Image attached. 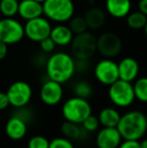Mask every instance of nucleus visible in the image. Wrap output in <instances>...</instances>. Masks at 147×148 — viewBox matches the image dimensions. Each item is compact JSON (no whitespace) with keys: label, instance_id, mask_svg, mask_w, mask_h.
<instances>
[{"label":"nucleus","instance_id":"obj_6","mask_svg":"<svg viewBox=\"0 0 147 148\" xmlns=\"http://www.w3.org/2000/svg\"><path fill=\"white\" fill-rule=\"evenodd\" d=\"M108 96L112 103L119 108L129 107L136 99L133 85L121 79L109 86Z\"/></svg>","mask_w":147,"mask_h":148},{"label":"nucleus","instance_id":"obj_33","mask_svg":"<svg viewBox=\"0 0 147 148\" xmlns=\"http://www.w3.org/2000/svg\"><path fill=\"white\" fill-rule=\"evenodd\" d=\"M10 103L7 94L4 93V92H0V111H3V110L7 109Z\"/></svg>","mask_w":147,"mask_h":148},{"label":"nucleus","instance_id":"obj_30","mask_svg":"<svg viewBox=\"0 0 147 148\" xmlns=\"http://www.w3.org/2000/svg\"><path fill=\"white\" fill-rule=\"evenodd\" d=\"M49 148H75L74 144L70 139L66 137H57L49 141Z\"/></svg>","mask_w":147,"mask_h":148},{"label":"nucleus","instance_id":"obj_36","mask_svg":"<svg viewBox=\"0 0 147 148\" xmlns=\"http://www.w3.org/2000/svg\"><path fill=\"white\" fill-rule=\"evenodd\" d=\"M140 142V147L141 148H147V139H143V140L139 141Z\"/></svg>","mask_w":147,"mask_h":148},{"label":"nucleus","instance_id":"obj_10","mask_svg":"<svg viewBox=\"0 0 147 148\" xmlns=\"http://www.w3.org/2000/svg\"><path fill=\"white\" fill-rule=\"evenodd\" d=\"M94 75L100 84L109 87L117 80H119L118 64L112 59L105 58L96 64Z\"/></svg>","mask_w":147,"mask_h":148},{"label":"nucleus","instance_id":"obj_21","mask_svg":"<svg viewBox=\"0 0 147 148\" xmlns=\"http://www.w3.org/2000/svg\"><path fill=\"white\" fill-rule=\"evenodd\" d=\"M61 131L66 138L70 140H80L83 139L86 135L87 131L82 127L81 124H77L70 121H65L62 124Z\"/></svg>","mask_w":147,"mask_h":148},{"label":"nucleus","instance_id":"obj_26","mask_svg":"<svg viewBox=\"0 0 147 148\" xmlns=\"http://www.w3.org/2000/svg\"><path fill=\"white\" fill-rule=\"evenodd\" d=\"M69 27L73 31L75 35L83 33L88 29V25H87L86 19L84 16H73L71 19L69 20Z\"/></svg>","mask_w":147,"mask_h":148},{"label":"nucleus","instance_id":"obj_14","mask_svg":"<svg viewBox=\"0 0 147 148\" xmlns=\"http://www.w3.org/2000/svg\"><path fill=\"white\" fill-rule=\"evenodd\" d=\"M118 70H119V79L132 83L138 78L140 66L135 59L126 57L118 62Z\"/></svg>","mask_w":147,"mask_h":148},{"label":"nucleus","instance_id":"obj_29","mask_svg":"<svg viewBox=\"0 0 147 148\" xmlns=\"http://www.w3.org/2000/svg\"><path fill=\"white\" fill-rule=\"evenodd\" d=\"M49 141L47 138L41 135H36L29 139L27 143V148H49Z\"/></svg>","mask_w":147,"mask_h":148},{"label":"nucleus","instance_id":"obj_9","mask_svg":"<svg viewBox=\"0 0 147 148\" xmlns=\"http://www.w3.org/2000/svg\"><path fill=\"white\" fill-rule=\"evenodd\" d=\"M51 28L53 26L51 24V21L46 17L39 16L25 22L24 33L29 40L39 42L51 35Z\"/></svg>","mask_w":147,"mask_h":148},{"label":"nucleus","instance_id":"obj_8","mask_svg":"<svg viewBox=\"0 0 147 148\" xmlns=\"http://www.w3.org/2000/svg\"><path fill=\"white\" fill-rule=\"evenodd\" d=\"M12 107L20 108L29 104L32 98V89L28 83L24 81H16L12 83L6 92Z\"/></svg>","mask_w":147,"mask_h":148},{"label":"nucleus","instance_id":"obj_17","mask_svg":"<svg viewBox=\"0 0 147 148\" xmlns=\"http://www.w3.org/2000/svg\"><path fill=\"white\" fill-rule=\"evenodd\" d=\"M106 11L112 17L124 18L131 12V0H106Z\"/></svg>","mask_w":147,"mask_h":148},{"label":"nucleus","instance_id":"obj_25","mask_svg":"<svg viewBox=\"0 0 147 148\" xmlns=\"http://www.w3.org/2000/svg\"><path fill=\"white\" fill-rule=\"evenodd\" d=\"M73 92L77 97L88 99L93 95V87L87 81H79L74 85Z\"/></svg>","mask_w":147,"mask_h":148},{"label":"nucleus","instance_id":"obj_12","mask_svg":"<svg viewBox=\"0 0 147 148\" xmlns=\"http://www.w3.org/2000/svg\"><path fill=\"white\" fill-rule=\"evenodd\" d=\"M64 90L61 83L53 80H46L41 85L39 97L43 104L47 106H55L62 101Z\"/></svg>","mask_w":147,"mask_h":148},{"label":"nucleus","instance_id":"obj_32","mask_svg":"<svg viewBox=\"0 0 147 148\" xmlns=\"http://www.w3.org/2000/svg\"><path fill=\"white\" fill-rule=\"evenodd\" d=\"M118 148H141L139 140H125L120 143Z\"/></svg>","mask_w":147,"mask_h":148},{"label":"nucleus","instance_id":"obj_2","mask_svg":"<svg viewBox=\"0 0 147 148\" xmlns=\"http://www.w3.org/2000/svg\"><path fill=\"white\" fill-rule=\"evenodd\" d=\"M117 129L125 140H140L147 132L146 115L138 110L126 112L121 115Z\"/></svg>","mask_w":147,"mask_h":148},{"label":"nucleus","instance_id":"obj_16","mask_svg":"<svg viewBox=\"0 0 147 148\" xmlns=\"http://www.w3.org/2000/svg\"><path fill=\"white\" fill-rule=\"evenodd\" d=\"M27 124L23 120L12 115L5 124V134L12 140H20L26 135Z\"/></svg>","mask_w":147,"mask_h":148},{"label":"nucleus","instance_id":"obj_11","mask_svg":"<svg viewBox=\"0 0 147 148\" xmlns=\"http://www.w3.org/2000/svg\"><path fill=\"white\" fill-rule=\"evenodd\" d=\"M122 51V40L117 34L113 32L102 33L97 38V51L107 59L119 56Z\"/></svg>","mask_w":147,"mask_h":148},{"label":"nucleus","instance_id":"obj_13","mask_svg":"<svg viewBox=\"0 0 147 148\" xmlns=\"http://www.w3.org/2000/svg\"><path fill=\"white\" fill-rule=\"evenodd\" d=\"M122 139L117 127H103L96 136V144L98 148H118Z\"/></svg>","mask_w":147,"mask_h":148},{"label":"nucleus","instance_id":"obj_18","mask_svg":"<svg viewBox=\"0 0 147 148\" xmlns=\"http://www.w3.org/2000/svg\"><path fill=\"white\" fill-rule=\"evenodd\" d=\"M49 36L57 47H66L72 43L75 34L69 27V25H66L64 23H57V25L51 28Z\"/></svg>","mask_w":147,"mask_h":148},{"label":"nucleus","instance_id":"obj_34","mask_svg":"<svg viewBox=\"0 0 147 148\" xmlns=\"http://www.w3.org/2000/svg\"><path fill=\"white\" fill-rule=\"evenodd\" d=\"M8 53V45L0 41V60H4Z\"/></svg>","mask_w":147,"mask_h":148},{"label":"nucleus","instance_id":"obj_4","mask_svg":"<svg viewBox=\"0 0 147 148\" xmlns=\"http://www.w3.org/2000/svg\"><path fill=\"white\" fill-rule=\"evenodd\" d=\"M62 113L66 121L82 124L83 121L92 114V106L88 99L74 96L64 103Z\"/></svg>","mask_w":147,"mask_h":148},{"label":"nucleus","instance_id":"obj_24","mask_svg":"<svg viewBox=\"0 0 147 148\" xmlns=\"http://www.w3.org/2000/svg\"><path fill=\"white\" fill-rule=\"evenodd\" d=\"M133 89L136 99L141 103H147V77L136 79Z\"/></svg>","mask_w":147,"mask_h":148},{"label":"nucleus","instance_id":"obj_15","mask_svg":"<svg viewBox=\"0 0 147 148\" xmlns=\"http://www.w3.org/2000/svg\"><path fill=\"white\" fill-rule=\"evenodd\" d=\"M18 15L24 20H30L43 15L42 3L36 0H21L18 5Z\"/></svg>","mask_w":147,"mask_h":148},{"label":"nucleus","instance_id":"obj_37","mask_svg":"<svg viewBox=\"0 0 147 148\" xmlns=\"http://www.w3.org/2000/svg\"><path fill=\"white\" fill-rule=\"evenodd\" d=\"M144 33H145V35H146V37H147V21H146V24H145V26H144Z\"/></svg>","mask_w":147,"mask_h":148},{"label":"nucleus","instance_id":"obj_35","mask_svg":"<svg viewBox=\"0 0 147 148\" xmlns=\"http://www.w3.org/2000/svg\"><path fill=\"white\" fill-rule=\"evenodd\" d=\"M138 10L147 16V0H139V2H138Z\"/></svg>","mask_w":147,"mask_h":148},{"label":"nucleus","instance_id":"obj_1","mask_svg":"<svg viewBox=\"0 0 147 148\" xmlns=\"http://www.w3.org/2000/svg\"><path fill=\"white\" fill-rule=\"evenodd\" d=\"M45 72L49 80L61 84L67 83L77 72L76 59L64 51L53 53L45 62Z\"/></svg>","mask_w":147,"mask_h":148},{"label":"nucleus","instance_id":"obj_31","mask_svg":"<svg viewBox=\"0 0 147 148\" xmlns=\"http://www.w3.org/2000/svg\"><path fill=\"white\" fill-rule=\"evenodd\" d=\"M57 45L55 43V41L51 38V36L46 37V38L42 39L41 41H39V47H40L41 51L45 53H51L55 51Z\"/></svg>","mask_w":147,"mask_h":148},{"label":"nucleus","instance_id":"obj_27","mask_svg":"<svg viewBox=\"0 0 147 148\" xmlns=\"http://www.w3.org/2000/svg\"><path fill=\"white\" fill-rule=\"evenodd\" d=\"M13 116L23 120L26 124H29V123H31L32 120H34V113L31 108H29L28 105H26L20 108H15V111L13 112Z\"/></svg>","mask_w":147,"mask_h":148},{"label":"nucleus","instance_id":"obj_22","mask_svg":"<svg viewBox=\"0 0 147 148\" xmlns=\"http://www.w3.org/2000/svg\"><path fill=\"white\" fill-rule=\"evenodd\" d=\"M147 21V16L142 12L133 11L126 16V23L132 29H143Z\"/></svg>","mask_w":147,"mask_h":148},{"label":"nucleus","instance_id":"obj_19","mask_svg":"<svg viewBox=\"0 0 147 148\" xmlns=\"http://www.w3.org/2000/svg\"><path fill=\"white\" fill-rule=\"evenodd\" d=\"M84 17L86 19L88 28L92 30L100 29L106 22V13L100 7H92L88 9Z\"/></svg>","mask_w":147,"mask_h":148},{"label":"nucleus","instance_id":"obj_5","mask_svg":"<svg viewBox=\"0 0 147 148\" xmlns=\"http://www.w3.org/2000/svg\"><path fill=\"white\" fill-rule=\"evenodd\" d=\"M71 51L76 60H89L97 51V37L89 31L76 34L71 43Z\"/></svg>","mask_w":147,"mask_h":148},{"label":"nucleus","instance_id":"obj_23","mask_svg":"<svg viewBox=\"0 0 147 148\" xmlns=\"http://www.w3.org/2000/svg\"><path fill=\"white\" fill-rule=\"evenodd\" d=\"M18 0H0V13L4 17H14L18 14Z\"/></svg>","mask_w":147,"mask_h":148},{"label":"nucleus","instance_id":"obj_20","mask_svg":"<svg viewBox=\"0 0 147 148\" xmlns=\"http://www.w3.org/2000/svg\"><path fill=\"white\" fill-rule=\"evenodd\" d=\"M121 118V114L118 110L112 107H106L99 113L98 119L102 127H117Z\"/></svg>","mask_w":147,"mask_h":148},{"label":"nucleus","instance_id":"obj_38","mask_svg":"<svg viewBox=\"0 0 147 148\" xmlns=\"http://www.w3.org/2000/svg\"><path fill=\"white\" fill-rule=\"evenodd\" d=\"M36 1H38V2H40V3H43L45 0H36Z\"/></svg>","mask_w":147,"mask_h":148},{"label":"nucleus","instance_id":"obj_3","mask_svg":"<svg viewBox=\"0 0 147 148\" xmlns=\"http://www.w3.org/2000/svg\"><path fill=\"white\" fill-rule=\"evenodd\" d=\"M43 15L51 21L65 23L75 14L73 0H45L42 3Z\"/></svg>","mask_w":147,"mask_h":148},{"label":"nucleus","instance_id":"obj_28","mask_svg":"<svg viewBox=\"0 0 147 148\" xmlns=\"http://www.w3.org/2000/svg\"><path fill=\"white\" fill-rule=\"evenodd\" d=\"M81 125H82V127L87 132L91 133V132H95V131L98 130L99 127H100V122H99V119L97 116L91 114L89 117H87L83 121V123Z\"/></svg>","mask_w":147,"mask_h":148},{"label":"nucleus","instance_id":"obj_7","mask_svg":"<svg viewBox=\"0 0 147 148\" xmlns=\"http://www.w3.org/2000/svg\"><path fill=\"white\" fill-rule=\"evenodd\" d=\"M25 36L24 25L13 17L0 19V41L8 45H15Z\"/></svg>","mask_w":147,"mask_h":148}]
</instances>
